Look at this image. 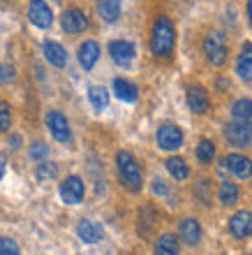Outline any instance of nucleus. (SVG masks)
<instances>
[{
  "label": "nucleus",
  "instance_id": "obj_1",
  "mask_svg": "<svg viewBox=\"0 0 252 255\" xmlns=\"http://www.w3.org/2000/svg\"><path fill=\"white\" fill-rule=\"evenodd\" d=\"M173 44H176V30L169 16H158L153 21L151 30V51L158 58H169L173 54Z\"/></svg>",
  "mask_w": 252,
  "mask_h": 255
},
{
  "label": "nucleus",
  "instance_id": "obj_2",
  "mask_svg": "<svg viewBox=\"0 0 252 255\" xmlns=\"http://www.w3.org/2000/svg\"><path fill=\"white\" fill-rule=\"evenodd\" d=\"M116 167H118V176L123 186L132 193H139L141 186H144V179H141V169L137 165V160L132 158V153L127 151H118L116 153Z\"/></svg>",
  "mask_w": 252,
  "mask_h": 255
},
{
  "label": "nucleus",
  "instance_id": "obj_3",
  "mask_svg": "<svg viewBox=\"0 0 252 255\" xmlns=\"http://www.w3.org/2000/svg\"><path fill=\"white\" fill-rule=\"evenodd\" d=\"M204 54H206V61L211 65L220 67L225 65L227 58H229V47H227V37L218 30H213L204 37Z\"/></svg>",
  "mask_w": 252,
  "mask_h": 255
},
{
  "label": "nucleus",
  "instance_id": "obj_4",
  "mask_svg": "<svg viewBox=\"0 0 252 255\" xmlns=\"http://www.w3.org/2000/svg\"><path fill=\"white\" fill-rule=\"evenodd\" d=\"M155 139H158V146L162 151H176V148L183 146V130L178 126H173V123H165L158 130Z\"/></svg>",
  "mask_w": 252,
  "mask_h": 255
},
{
  "label": "nucleus",
  "instance_id": "obj_5",
  "mask_svg": "<svg viewBox=\"0 0 252 255\" xmlns=\"http://www.w3.org/2000/svg\"><path fill=\"white\" fill-rule=\"evenodd\" d=\"M225 139L236 148H248L252 146V126H243V123H227L225 126Z\"/></svg>",
  "mask_w": 252,
  "mask_h": 255
},
{
  "label": "nucleus",
  "instance_id": "obj_6",
  "mask_svg": "<svg viewBox=\"0 0 252 255\" xmlns=\"http://www.w3.org/2000/svg\"><path fill=\"white\" fill-rule=\"evenodd\" d=\"M185 102L192 114H206L211 109V95L204 86H187L185 91Z\"/></svg>",
  "mask_w": 252,
  "mask_h": 255
},
{
  "label": "nucleus",
  "instance_id": "obj_7",
  "mask_svg": "<svg viewBox=\"0 0 252 255\" xmlns=\"http://www.w3.org/2000/svg\"><path fill=\"white\" fill-rule=\"evenodd\" d=\"M222 172H232L234 176H239V179H250L252 176V160L246 158V155L241 153H229L222 160Z\"/></svg>",
  "mask_w": 252,
  "mask_h": 255
},
{
  "label": "nucleus",
  "instance_id": "obj_8",
  "mask_svg": "<svg viewBox=\"0 0 252 255\" xmlns=\"http://www.w3.org/2000/svg\"><path fill=\"white\" fill-rule=\"evenodd\" d=\"M84 195H86V186L79 176H67L60 183V200L65 204H79V202H84Z\"/></svg>",
  "mask_w": 252,
  "mask_h": 255
},
{
  "label": "nucleus",
  "instance_id": "obj_9",
  "mask_svg": "<svg viewBox=\"0 0 252 255\" xmlns=\"http://www.w3.org/2000/svg\"><path fill=\"white\" fill-rule=\"evenodd\" d=\"M28 19H30L33 26L47 30L53 23V14L44 0H30V5H28Z\"/></svg>",
  "mask_w": 252,
  "mask_h": 255
},
{
  "label": "nucleus",
  "instance_id": "obj_10",
  "mask_svg": "<svg viewBox=\"0 0 252 255\" xmlns=\"http://www.w3.org/2000/svg\"><path fill=\"white\" fill-rule=\"evenodd\" d=\"M47 128L51 130L53 139L60 141V144H67L72 139V130H70V123L60 112H49L47 114Z\"/></svg>",
  "mask_w": 252,
  "mask_h": 255
},
{
  "label": "nucleus",
  "instance_id": "obj_11",
  "mask_svg": "<svg viewBox=\"0 0 252 255\" xmlns=\"http://www.w3.org/2000/svg\"><path fill=\"white\" fill-rule=\"evenodd\" d=\"M109 54H111L113 63H118L120 67H127L134 61L137 49H134L132 42H127V40H113L111 44H109Z\"/></svg>",
  "mask_w": 252,
  "mask_h": 255
},
{
  "label": "nucleus",
  "instance_id": "obj_12",
  "mask_svg": "<svg viewBox=\"0 0 252 255\" xmlns=\"http://www.w3.org/2000/svg\"><path fill=\"white\" fill-rule=\"evenodd\" d=\"M229 232L234 239H248L252 235V214L250 211H236L229 218Z\"/></svg>",
  "mask_w": 252,
  "mask_h": 255
},
{
  "label": "nucleus",
  "instance_id": "obj_13",
  "mask_svg": "<svg viewBox=\"0 0 252 255\" xmlns=\"http://www.w3.org/2000/svg\"><path fill=\"white\" fill-rule=\"evenodd\" d=\"M60 23H63V30L70 35H77V33H84L88 28V19L86 14L81 12V9H77V7H72V9H67L65 14H63V19H60Z\"/></svg>",
  "mask_w": 252,
  "mask_h": 255
},
{
  "label": "nucleus",
  "instance_id": "obj_14",
  "mask_svg": "<svg viewBox=\"0 0 252 255\" xmlns=\"http://www.w3.org/2000/svg\"><path fill=\"white\" fill-rule=\"evenodd\" d=\"M178 235L183 239V244L187 246H197L201 242V225L197 218H183L178 228Z\"/></svg>",
  "mask_w": 252,
  "mask_h": 255
},
{
  "label": "nucleus",
  "instance_id": "obj_15",
  "mask_svg": "<svg viewBox=\"0 0 252 255\" xmlns=\"http://www.w3.org/2000/svg\"><path fill=\"white\" fill-rule=\"evenodd\" d=\"M42 51H44V58H47L53 67H65L67 65V54H65V49H63V44H58V42L47 40L42 44Z\"/></svg>",
  "mask_w": 252,
  "mask_h": 255
},
{
  "label": "nucleus",
  "instance_id": "obj_16",
  "mask_svg": "<svg viewBox=\"0 0 252 255\" xmlns=\"http://www.w3.org/2000/svg\"><path fill=\"white\" fill-rule=\"evenodd\" d=\"M236 72L243 81H252V42H246L236 61Z\"/></svg>",
  "mask_w": 252,
  "mask_h": 255
},
{
  "label": "nucleus",
  "instance_id": "obj_17",
  "mask_svg": "<svg viewBox=\"0 0 252 255\" xmlns=\"http://www.w3.org/2000/svg\"><path fill=\"white\" fill-rule=\"evenodd\" d=\"M97 61H100V47H97V42H93V40L84 42L79 47V63L84 65V70H93Z\"/></svg>",
  "mask_w": 252,
  "mask_h": 255
},
{
  "label": "nucleus",
  "instance_id": "obj_18",
  "mask_svg": "<svg viewBox=\"0 0 252 255\" xmlns=\"http://www.w3.org/2000/svg\"><path fill=\"white\" fill-rule=\"evenodd\" d=\"M77 235H79V239L84 244H97L104 232L95 221H81L79 228H77Z\"/></svg>",
  "mask_w": 252,
  "mask_h": 255
},
{
  "label": "nucleus",
  "instance_id": "obj_19",
  "mask_svg": "<svg viewBox=\"0 0 252 255\" xmlns=\"http://www.w3.org/2000/svg\"><path fill=\"white\" fill-rule=\"evenodd\" d=\"M232 119L243 126H252V100L250 98H241L232 105Z\"/></svg>",
  "mask_w": 252,
  "mask_h": 255
},
{
  "label": "nucleus",
  "instance_id": "obj_20",
  "mask_svg": "<svg viewBox=\"0 0 252 255\" xmlns=\"http://www.w3.org/2000/svg\"><path fill=\"white\" fill-rule=\"evenodd\" d=\"M113 93H116V98H120L123 102H137V98H139L137 86L127 79H113Z\"/></svg>",
  "mask_w": 252,
  "mask_h": 255
},
{
  "label": "nucleus",
  "instance_id": "obj_21",
  "mask_svg": "<svg viewBox=\"0 0 252 255\" xmlns=\"http://www.w3.org/2000/svg\"><path fill=\"white\" fill-rule=\"evenodd\" d=\"M241 197V190L236 183L232 181H222L220 183V190H218V200L220 204H225V207H232V204H236Z\"/></svg>",
  "mask_w": 252,
  "mask_h": 255
},
{
  "label": "nucleus",
  "instance_id": "obj_22",
  "mask_svg": "<svg viewBox=\"0 0 252 255\" xmlns=\"http://www.w3.org/2000/svg\"><path fill=\"white\" fill-rule=\"evenodd\" d=\"M155 255H180L178 239L173 235H162L155 244Z\"/></svg>",
  "mask_w": 252,
  "mask_h": 255
},
{
  "label": "nucleus",
  "instance_id": "obj_23",
  "mask_svg": "<svg viewBox=\"0 0 252 255\" xmlns=\"http://www.w3.org/2000/svg\"><path fill=\"white\" fill-rule=\"evenodd\" d=\"M165 167H167V172H169L173 179H178V181H183V179L190 176V167H187V162L183 160V158H176V155L165 162Z\"/></svg>",
  "mask_w": 252,
  "mask_h": 255
},
{
  "label": "nucleus",
  "instance_id": "obj_24",
  "mask_svg": "<svg viewBox=\"0 0 252 255\" xmlns=\"http://www.w3.org/2000/svg\"><path fill=\"white\" fill-rule=\"evenodd\" d=\"M97 12H100V16L106 23H111V21H116L120 16V0H100Z\"/></svg>",
  "mask_w": 252,
  "mask_h": 255
},
{
  "label": "nucleus",
  "instance_id": "obj_25",
  "mask_svg": "<svg viewBox=\"0 0 252 255\" xmlns=\"http://www.w3.org/2000/svg\"><path fill=\"white\" fill-rule=\"evenodd\" d=\"M88 100H90V105H93L97 112H102V109H106V105H109V93H106V88H102V86H90L88 88Z\"/></svg>",
  "mask_w": 252,
  "mask_h": 255
},
{
  "label": "nucleus",
  "instance_id": "obj_26",
  "mask_svg": "<svg viewBox=\"0 0 252 255\" xmlns=\"http://www.w3.org/2000/svg\"><path fill=\"white\" fill-rule=\"evenodd\" d=\"M213 158H215V144L211 139H201L197 146V160L201 165H208V162H213Z\"/></svg>",
  "mask_w": 252,
  "mask_h": 255
},
{
  "label": "nucleus",
  "instance_id": "obj_27",
  "mask_svg": "<svg viewBox=\"0 0 252 255\" xmlns=\"http://www.w3.org/2000/svg\"><path fill=\"white\" fill-rule=\"evenodd\" d=\"M0 255H21L19 244L9 237H0Z\"/></svg>",
  "mask_w": 252,
  "mask_h": 255
},
{
  "label": "nucleus",
  "instance_id": "obj_28",
  "mask_svg": "<svg viewBox=\"0 0 252 255\" xmlns=\"http://www.w3.org/2000/svg\"><path fill=\"white\" fill-rule=\"evenodd\" d=\"M47 155H49L47 144H42V141H35L33 146H30V160L44 162V160H47Z\"/></svg>",
  "mask_w": 252,
  "mask_h": 255
},
{
  "label": "nucleus",
  "instance_id": "obj_29",
  "mask_svg": "<svg viewBox=\"0 0 252 255\" xmlns=\"http://www.w3.org/2000/svg\"><path fill=\"white\" fill-rule=\"evenodd\" d=\"M12 128V112L7 102H0V130H9Z\"/></svg>",
  "mask_w": 252,
  "mask_h": 255
},
{
  "label": "nucleus",
  "instance_id": "obj_30",
  "mask_svg": "<svg viewBox=\"0 0 252 255\" xmlns=\"http://www.w3.org/2000/svg\"><path fill=\"white\" fill-rule=\"evenodd\" d=\"M35 174H37V179H40V181H49V179H53V176H56V165H51V162H42Z\"/></svg>",
  "mask_w": 252,
  "mask_h": 255
},
{
  "label": "nucleus",
  "instance_id": "obj_31",
  "mask_svg": "<svg viewBox=\"0 0 252 255\" xmlns=\"http://www.w3.org/2000/svg\"><path fill=\"white\" fill-rule=\"evenodd\" d=\"M153 193L155 195H167L169 193V186H167L162 179H155V181H153Z\"/></svg>",
  "mask_w": 252,
  "mask_h": 255
},
{
  "label": "nucleus",
  "instance_id": "obj_32",
  "mask_svg": "<svg viewBox=\"0 0 252 255\" xmlns=\"http://www.w3.org/2000/svg\"><path fill=\"white\" fill-rule=\"evenodd\" d=\"M246 12H248V23H250V28H252V0H248Z\"/></svg>",
  "mask_w": 252,
  "mask_h": 255
},
{
  "label": "nucleus",
  "instance_id": "obj_33",
  "mask_svg": "<svg viewBox=\"0 0 252 255\" xmlns=\"http://www.w3.org/2000/svg\"><path fill=\"white\" fill-rule=\"evenodd\" d=\"M2 174H5V155L0 153V179H2Z\"/></svg>",
  "mask_w": 252,
  "mask_h": 255
},
{
  "label": "nucleus",
  "instance_id": "obj_34",
  "mask_svg": "<svg viewBox=\"0 0 252 255\" xmlns=\"http://www.w3.org/2000/svg\"><path fill=\"white\" fill-rule=\"evenodd\" d=\"M19 144H21V137H16V134H14V137H12V148H19Z\"/></svg>",
  "mask_w": 252,
  "mask_h": 255
},
{
  "label": "nucleus",
  "instance_id": "obj_35",
  "mask_svg": "<svg viewBox=\"0 0 252 255\" xmlns=\"http://www.w3.org/2000/svg\"><path fill=\"white\" fill-rule=\"evenodd\" d=\"M0 84H2V67H0Z\"/></svg>",
  "mask_w": 252,
  "mask_h": 255
},
{
  "label": "nucleus",
  "instance_id": "obj_36",
  "mask_svg": "<svg viewBox=\"0 0 252 255\" xmlns=\"http://www.w3.org/2000/svg\"><path fill=\"white\" fill-rule=\"evenodd\" d=\"M56 2H58V0H56Z\"/></svg>",
  "mask_w": 252,
  "mask_h": 255
},
{
  "label": "nucleus",
  "instance_id": "obj_37",
  "mask_svg": "<svg viewBox=\"0 0 252 255\" xmlns=\"http://www.w3.org/2000/svg\"><path fill=\"white\" fill-rule=\"evenodd\" d=\"M250 255H252V253H250Z\"/></svg>",
  "mask_w": 252,
  "mask_h": 255
}]
</instances>
